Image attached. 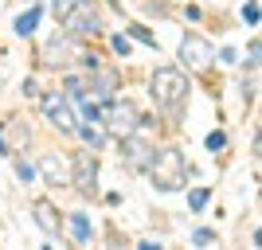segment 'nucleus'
<instances>
[{
  "label": "nucleus",
  "mask_w": 262,
  "mask_h": 250,
  "mask_svg": "<svg viewBox=\"0 0 262 250\" xmlns=\"http://www.w3.org/2000/svg\"><path fill=\"white\" fill-rule=\"evenodd\" d=\"M153 98L164 113H176V109L188 102V78L184 71H176V66H157L153 71Z\"/></svg>",
  "instance_id": "1"
},
{
  "label": "nucleus",
  "mask_w": 262,
  "mask_h": 250,
  "mask_svg": "<svg viewBox=\"0 0 262 250\" xmlns=\"http://www.w3.org/2000/svg\"><path fill=\"white\" fill-rule=\"evenodd\" d=\"M149 172H153V184L161 188V192H180V188H184V156L176 149L153 152Z\"/></svg>",
  "instance_id": "2"
},
{
  "label": "nucleus",
  "mask_w": 262,
  "mask_h": 250,
  "mask_svg": "<svg viewBox=\"0 0 262 250\" xmlns=\"http://www.w3.org/2000/svg\"><path fill=\"white\" fill-rule=\"evenodd\" d=\"M63 32L75 35V39H90V35H102V16L90 0H75L71 12L63 16Z\"/></svg>",
  "instance_id": "3"
},
{
  "label": "nucleus",
  "mask_w": 262,
  "mask_h": 250,
  "mask_svg": "<svg viewBox=\"0 0 262 250\" xmlns=\"http://www.w3.org/2000/svg\"><path fill=\"white\" fill-rule=\"evenodd\" d=\"M102 121L110 125V133H118V137H125V133H133L137 125H141V109L133 106V102L125 98H106V106H102Z\"/></svg>",
  "instance_id": "4"
},
{
  "label": "nucleus",
  "mask_w": 262,
  "mask_h": 250,
  "mask_svg": "<svg viewBox=\"0 0 262 250\" xmlns=\"http://www.w3.org/2000/svg\"><path fill=\"white\" fill-rule=\"evenodd\" d=\"M71 184L82 196L98 192V161H94V152H75V161H71Z\"/></svg>",
  "instance_id": "5"
},
{
  "label": "nucleus",
  "mask_w": 262,
  "mask_h": 250,
  "mask_svg": "<svg viewBox=\"0 0 262 250\" xmlns=\"http://www.w3.org/2000/svg\"><path fill=\"white\" fill-rule=\"evenodd\" d=\"M149 161H153V145L145 141V137H137V133H125L121 137V164L133 168V172H145Z\"/></svg>",
  "instance_id": "6"
},
{
  "label": "nucleus",
  "mask_w": 262,
  "mask_h": 250,
  "mask_svg": "<svg viewBox=\"0 0 262 250\" xmlns=\"http://www.w3.org/2000/svg\"><path fill=\"white\" fill-rule=\"evenodd\" d=\"M82 55V47H78V39L75 35H51L47 39V47H43V63H51V66H67L71 59H78Z\"/></svg>",
  "instance_id": "7"
},
{
  "label": "nucleus",
  "mask_w": 262,
  "mask_h": 250,
  "mask_svg": "<svg viewBox=\"0 0 262 250\" xmlns=\"http://www.w3.org/2000/svg\"><path fill=\"white\" fill-rule=\"evenodd\" d=\"M43 113H47V121H51L59 133H75V113H71L67 98H59V94H47V98H43Z\"/></svg>",
  "instance_id": "8"
},
{
  "label": "nucleus",
  "mask_w": 262,
  "mask_h": 250,
  "mask_svg": "<svg viewBox=\"0 0 262 250\" xmlns=\"http://www.w3.org/2000/svg\"><path fill=\"white\" fill-rule=\"evenodd\" d=\"M180 59H184L188 66H208L211 63V43L204 39V35L188 32L184 39H180Z\"/></svg>",
  "instance_id": "9"
},
{
  "label": "nucleus",
  "mask_w": 262,
  "mask_h": 250,
  "mask_svg": "<svg viewBox=\"0 0 262 250\" xmlns=\"http://www.w3.org/2000/svg\"><path fill=\"white\" fill-rule=\"evenodd\" d=\"M35 223H39V231H43L47 239H59L63 235V223H59V211H55L51 199H35Z\"/></svg>",
  "instance_id": "10"
},
{
  "label": "nucleus",
  "mask_w": 262,
  "mask_h": 250,
  "mask_svg": "<svg viewBox=\"0 0 262 250\" xmlns=\"http://www.w3.org/2000/svg\"><path fill=\"white\" fill-rule=\"evenodd\" d=\"M24 145H28V129H24L20 121H0V152L16 156Z\"/></svg>",
  "instance_id": "11"
},
{
  "label": "nucleus",
  "mask_w": 262,
  "mask_h": 250,
  "mask_svg": "<svg viewBox=\"0 0 262 250\" xmlns=\"http://www.w3.org/2000/svg\"><path fill=\"white\" fill-rule=\"evenodd\" d=\"M39 172H43V180H47V184H55V188H59V184H71V172L59 164V156H55V152H43Z\"/></svg>",
  "instance_id": "12"
},
{
  "label": "nucleus",
  "mask_w": 262,
  "mask_h": 250,
  "mask_svg": "<svg viewBox=\"0 0 262 250\" xmlns=\"http://www.w3.org/2000/svg\"><path fill=\"white\" fill-rule=\"evenodd\" d=\"M90 90H98V98H114V90H118V75L114 71H98L94 66V78H90Z\"/></svg>",
  "instance_id": "13"
},
{
  "label": "nucleus",
  "mask_w": 262,
  "mask_h": 250,
  "mask_svg": "<svg viewBox=\"0 0 262 250\" xmlns=\"http://www.w3.org/2000/svg\"><path fill=\"white\" fill-rule=\"evenodd\" d=\"M98 125H102V121H86V125H75V133L90 145V152H98L102 145H106V133H102Z\"/></svg>",
  "instance_id": "14"
},
{
  "label": "nucleus",
  "mask_w": 262,
  "mask_h": 250,
  "mask_svg": "<svg viewBox=\"0 0 262 250\" xmlns=\"http://www.w3.org/2000/svg\"><path fill=\"white\" fill-rule=\"evenodd\" d=\"M71 235H75L78 246H86L90 235H94V227H90V219L86 215H71Z\"/></svg>",
  "instance_id": "15"
},
{
  "label": "nucleus",
  "mask_w": 262,
  "mask_h": 250,
  "mask_svg": "<svg viewBox=\"0 0 262 250\" xmlns=\"http://www.w3.org/2000/svg\"><path fill=\"white\" fill-rule=\"evenodd\" d=\"M39 16H43L39 8H28L20 20H16V32H20V35H32V32H35V24H39Z\"/></svg>",
  "instance_id": "16"
},
{
  "label": "nucleus",
  "mask_w": 262,
  "mask_h": 250,
  "mask_svg": "<svg viewBox=\"0 0 262 250\" xmlns=\"http://www.w3.org/2000/svg\"><path fill=\"white\" fill-rule=\"evenodd\" d=\"M208 199H211L208 188H192V192H188V207H192V211H204V207H208Z\"/></svg>",
  "instance_id": "17"
},
{
  "label": "nucleus",
  "mask_w": 262,
  "mask_h": 250,
  "mask_svg": "<svg viewBox=\"0 0 262 250\" xmlns=\"http://www.w3.org/2000/svg\"><path fill=\"white\" fill-rule=\"evenodd\" d=\"M129 35L137 39V43H145V47H153V51H157V35L149 32V28H141V24H133V28H129Z\"/></svg>",
  "instance_id": "18"
},
{
  "label": "nucleus",
  "mask_w": 262,
  "mask_h": 250,
  "mask_svg": "<svg viewBox=\"0 0 262 250\" xmlns=\"http://www.w3.org/2000/svg\"><path fill=\"white\" fill-rule=\"evenodd\" d=\"M204 145H208L211 152H219V149H227V137H223V133H219V129H211L208 137H204Z\"/></svg>",
  "instance_id": "19"
},
{
  "label": "nucleus",
  "mask_w": 262,
  "mask_h": 250,
  "mask_svg": "<svg viewBox=\"0 0 262 250\" xmlns=\"http://www.w3.org/2000/svg\"><path fill=\"white\" fill-rule=\"evenodd\" d=\"M243 20L251 24V28H258V0H247V4H243Z\"/></svg>",
  "instance_id": "20"
},
{
  "label": "nucleus",
  "mask_w": 262,
  "mask_h": 250,
  "mask_svg": "<svg viewBox=\"0 0 262 250\" xmlns=\"http://www.w3.org/2000/svg\"><path fill=\"white\" fill-rule=\"evenodd\" d=\"M16 176H20L24 184H32V180H35V168H32L28 161H16Z\"/></svg>",
  "instance_id": "21"
},
{
  "label": "nucleus",
  "mask_w": 262,
  "mask_h": 250,
  "mask_svg": "<svg viewBox=\"0 0 262 250\" xmlns=\"http://www.w3.org/2000/svg\"><path fill=\"white\" fill-rule=\"evenodd\" d=\"M114 51H118L121 59H125V55L133 51V43H129V35H114Z\"/></svg>",
  "instance_id": "22"
},
{
  "label": "nucleus",
  "mask_w": 262,
  "mask_h": 250,
  "mask_svg": "<svg viewBox=\"0 0 262 250\" xmlns=\"http://www.w3.org/2000/svg\"><path fill=\"white\" fill-rule=\"evenodd\" d=\"M71 4H75V0H51V12L59 16V20H63L67 12H71Z\"/></svg>",
  "instance_id": "23"
},
{
  "label": "nucleus",
  "mask_w": 262,
  "mask_h": 250,
  "mask_svg": "<svg viewBox=\"0 0 262 250\" xmlns=\"http://www.w3.org/2000/svg\"><path fill=\"white\" fill-rule=\"evenodd\" d=\"M211 239H215V231H211V227H200L196 235H192V242H200V246H204V242H211Z\"/></svg>",
  "instance_id": "24"
},
{
  "label": "nucleus",
  "mask_w": 262,
  "mask_h": 250,
  "mask_svg": "<svg viewBox=\"0 0 262 250\" xmlns=\"http://www.w3.org/2000/svg\"><path fill=\"white\" fill-rule=\"evenodd\" d=\"M24 94H28V98H39V86H35L32 78H24Z\"/></svg>",
  "instance_id": "25"
},
{
  "label": "nucleus",
  "mask_w": 262,
  "mask_h": 250,
  "mask_svg": "<svg viewBox=\"0 0 262 250\" xmlns=\"http://www.w3.org/2000/svg\"><path fill=\"white\" fill-rule=\"evenodd\" d=\"M247 55H251V59H247V66H258V39L251 43V51H247Z\"/></svg>",
  "instance_id": "26"
},
{
  "label": "nucleus",
  "mask_w": 262,
  "mask_h": 250,
  "mask_svg": "<svg viewBox=\"0 0 262 250\" xmlns=\"http://www.w3.org/2000/svg\"><path fill=\"white\" fill-rule=\"evenodd\" d=\"M110 4H121V0H110Z\"/></svg>",
  "instance_id": "27"
}]
</instances>
